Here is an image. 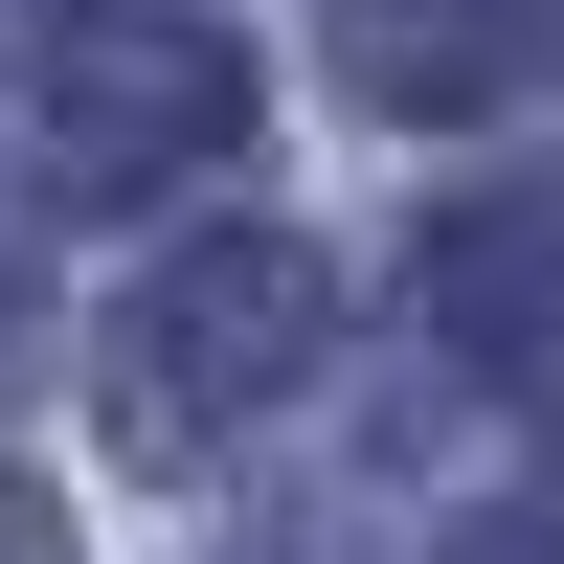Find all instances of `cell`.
Wrapping results in <instances>:
<instances>
[{"label": "cell", "mask_w": 564, "mask_h": 564, "mask_svg": "<svg viewBox=\"0 0 564 564\" xmlns=\"http://www.w3.org/2000/svg\"><path fill=\"white\" fill-rule=\"evenodd\" d=\"M316 339H339V271L294 249V226H204V249H159L135 271V316H113V452H226L271 384H316Z\"/></svg>", "instance_id": "1"}, {"label": "cell", "mask_w": 564, "mask_h": 564, "mask_svg": "<svg viewBox=\"0 0 564 564\" xmlns=\"http://www.w3.org/2000/svg\"><path fill=\"white\" fill-rule=\"evenodd\" d=\"M226 135H249V45L226 23H68V68H45V181L68 204H159Z\"/></svg>", "instance_id": "2"}, {"label": "cell", "mask_w": 564, "mask_h": 564, "mask_svg": "<svg viewBox=\"0 0 564 564\" xmlns=\"http://www.w3.org/2000/svg\"><path fill=\"white\" fill-rule=\"evenodd\" d=\"M430 316H452V361H475L497 406H542V430H564V159L475 181V204L430 226Z\"/></svg>", "instance_id": "3"}, {"label": "cell", "mask_w": 564, "mask_h": 564, "mask_svg": "<svg viewBox=\"0 0 564 564\" xmlns=\"http://www.w3.org/2000/svg\"><path fill=\"white\" fill-rule=\"evenodd\" d=\"M542 68V0H339V90L361 113H497Z\"/></svg>", "instance_id": "4"}, {"label": "cell", "mask_w": 564, "mask_h": 564, "mask_svg": "<svg viewBox=\"0 0 564 564\" xmlns=\"http://www.w3.org/2000/svg\"><path fill=\"white\" fill-rule=\"evenodd\" d=\"M430 564H564V497H497V520H452Z\"/></svg>", "instance_id": "5"}, {"label": "cell", "mask_w": 564, "mask_h": 564, "mask_svg": "<svg viewBox=\"0 0 564 564\" xmlns=\"http://www.w3.org/2000/svg\"><path fill=\"white\" fill-rule=\"evenodd\" d=\"M0 564H68V520H45V497H23V475H0Z\"/></svg>", "instance_id": "6"}]
</instances>
